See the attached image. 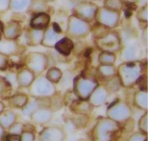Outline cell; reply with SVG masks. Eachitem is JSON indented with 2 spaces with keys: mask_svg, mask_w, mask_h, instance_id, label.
Returning a JSON list of instances; mask_svg holds the SVG:
<instances>
[{
  "mask_svg": "<svg viewBox=\"0 0 148 141\" xmlns=\"http://www.w3.org/2000/svg\"><path fill=\"white\" fill-rule=\"evenodd\" d=\"M3 32H4V25H3L1 22H0V39H1V36H2Z\"/></svg>",
  "mask_w": 148,
  "mask_h": 141,
  "instance_id": "obj_1",
  "label": "cell"
}]
</instances>
